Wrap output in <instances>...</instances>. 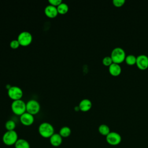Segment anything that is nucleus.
<instances>
[{"instance_id":"nucleus-1","label":"nucleus","mask_w":148,"mask_h":148,"mask_svg":"<svg viewBox=\"0 0 148 148\" xmlns=\"http://www.w3.org/2000/svg\"><path fill=\"white\" fill-rule=\"evenodd\" d=\"M38 132L42 137L50 138L54 134V128L51 124L48 122H43L39 125Z\"/></svg>"},{"instance_id":"nucleus-2","label":"nucleus","mask_w":148,"mask_h":148,"mask_svg":"<svg viewBox=\"0 0 148 148\" xmlns=\"http://www.w3.org/2000/svg\"><path fill=\"white\" fill-rule=\"evenodd\" d=\"M126 56L125 51L123 48L120 47H116L112 50L110 56L113 62L119 64L125 61Z\"/></svg>"},{"instance_id":"nucleus-3","label":"nucleus","mask_w":148,"mask_h":148,"mask_svg":"<svg viewBox=\"0 0 148 148\" xmlns=\"http://www.w3.org/2000/svg\"><path fill=\"white\" fill-rule=\"evenodd\" d=\"M2 142L6 146L14 145L18 139V134L15 130L6 131L2 136Z\"/></svg>"},{"instance_id":"nucleus-4","label":"nucleus","mask_w":148,"mask_h":148,"mask_svg":"<svg viewBox=\"0 0 148 148\" xmlns=\"http://www.w3.org/2000/svg\"><path fill=\"white\" fill-rule=\"evenodd\" d=\"M11 109L14 114L21 116L26 112V103L21 99L14 100L12 102Z\"/></svg>"},{"instance_id":"nucleus-5","label":"nucleus","mask_w":148,"mask_h":148,"mask_svg":"<svg viewBox=\"0 0 148 148\" xmlns=\"http://www.w3.org/2000/svg\"><path fill=\"white\" fill-rule=\"evenodd\" d=\"M121 136L120 134L114 131L110 132L106 136V142L111 146H117L121 142Z\"/></svg>"},{"instance_id":"nucleus-6","label":"nucleus","mask_w":148,"mask_h":148,"mask_svg":"<svg viewBox=\"0 0 148 148\" xmlns=\"http://www.w3.org/2000/svg\"><path fill=\"white\" fill-rule=\"evenodd\" d=\"M20 45L26 46L29 45L32 40V34L28 31H23L20 32L17 39Z\"/></svg>"},{"instance_id":"nucleus-7","label":"nucleus","mask_w":148,"mask_h":148,"mask_svg":"<svg viewBox=\"0 0 148 148\" xmlns=\"http://www.w3.org/2000/svg\"><path fill=\"white\" fill-rule=\"evenodd\" d=\"M40 108L39 102L35 99H30L26 103V112L33 115L37 114L39 112Z\"/></svg>"},{"instance_id":"nucleus-8","label":"nucleus","mask_w":148,"mask_h":148,"mask_svg":"<svg viewBox=\"0 0 148 148\" xmlns=\"http://www.w3.org/2000/svg\"><path fill=\"white\" fill-rule=\"evenodd\" d=\"M8 94L9 97L14 101L20 99L23 97V92L21 88L18 86H10V87L8 89Z\"/></svg>"},{"instance_id":"nucleus-9","label":"nucleus","mask_w":148,"mask_h":148,"mask_svg":"<svg viewBox=\"0 0 148 148\" xmlns=\"http://www.w3.org/2000/svg\"><path fill=\"white\" fill-rule=\"evenodd\" d=\"M136 65L141 70L146 69L148 68V56L145 54H140L136 57Z\"/></svg>"},{"instance_id":"nucleus-10","label":"nucleus","mask_w":148,"mask_h":148,"mask_svg":"<svg viewBox=\"0 0 148 148\" xmlns=\"http://www.w3.org/2000/svg\"><path fill=\"white\" fill-rule=\"evenodd\" d=\"M20 120L22 124L25 126H29L32 125L34 121V115L25 112L20 116Z\"/></svg>"},{"instance_id":"nucleus-11","label":"nucleus","mask_w":148,"mask_h":148,"mask_svg":"<svg viewBox=\"0 0 148 148\" xmlns=\"http://www.w3.org/2000/svg\"><path fill=\"white\" fill-rule=\"evenodd\" d=\"M45 13L47 17L50 18H54L57 16L58 13L56 6L49 4L45 7Z\"/></svg>"},{"instance_id":"nucleus-12","label":"nucleus","mask_w":148,"mask_h":148,"mask_svg":"<svg viewBox=\"0 0 148 148\" xmlns=\"http://www.w3.org/2000/svg\"><path fill=\"white\" fill-rule=\"evenodd\" d=\"M50 143L53 147H58L62 143V136L57 133H54L50 138Z\"/></svg>"},{"instance_id":"nucleus-13","label":"nucleus","mask_w":148,"mask_h":148,"mask_svg":"<svg viewBox=\"0 0 148 148\" xmlns=\"http://www.w3.org/2000/svg\"><path fill=\"white\" fill-rule=\"evenodd\" d=\"M109 72L113 76H117L121 74V67L120 64L113 62L109 66Z\"/></svg>"},{"instance_id":"nucleus-14","label":"nucleus","mask_w":148,"mask_h":148,"mask_svg":"<svg viewBox=\"0 0 148 148\" xmlns=\"http://www.w3.org/2000/svg\"><path fill=\"white\" fill-rule=\"evenodd\" d=\"M78 106L80 110L83 112H87L91 108L92 102L89 99L84 98L80 101Z\"/></svg>"},{"instance_id":"nucleus-15","label":"nucleus","mask_w":148,"mask_h":148,"mask_svg":"<svg viewBox=\"0 0 148 148\" xmlns=\"http://www.w3.org/2000/svg\"><path fill=\"white\" fill-rule=\"evenodd\" d=\"M14 148H30L29 143L24 139H18L14 145Z\"/></svg>"},{"instance_id":"nucleus-16","label":"nucleus","mask_w":148,"mask_h":148,"mask_svg":"<svg viewBox=\"0 0 148 148\" xmlns=\"http://www.w3.org/2000/svg\"><path fill=\"white\" fill-rule=\"evenodd\" d=\"M98 131L100 134L105 136L110 132L109 127L105 124H102L98 127Z\"/></svg>"},{"instance_id":"nucleus-17","label":"nucleus","mask_w":148,"mask_h":148,"mask_svg":"<svg viewBox=\"0 0 148 148\" xmlns=\"http://www.w3.org/2000/svg\"><path fill=\"white\" fill-rule=\"evenodd\" d=\"M59 134L62 136V138H67L71 134V130L68 126H64L60 128Z\"/></svg>"},{"instance_id":"nucleus-18","label":"nucleus","mask_w":148,"mask_h":148,"mask_svg":"<svg viewBox=\"0 0 148 148\" xmlns=\"http://www.w3.org/2000/svg\"><path fill=\"white\" fill-rule=\"evenodd\" d=\"M57 9L58 13L64 14H65L68 11L69 7L66 3L61 2L58 6H57Z\"/></svg>"},{"instance_id":"nucleus-19","label":"nucleus","mask_w":148,"mask_h":148,"mask_svg":"<svg viewBox=\"0 0 148 148\" xmlns=\"http://www.w3.org/2000/svg\"><path fill=\"white\" fill-rule=\"evenodd\" d=\"M136 57L133 54H128L127 55L125 58V62L129 65H133L136 64Z\"/></svg>"},{"instance_id":"nucleus-20","label":"nucleus","mask_w":148,"mask_h":148,"mask_svg":"<svg viewBox=\"0 0 148 148\" xmlns=\"http://www.w3.org/2000/svg\"><path fill=\"white\" fill-rule=\"evenodd\" d=\"M16 126V123L12 120H8L5 124V128L6 129V131L14 130Z\"/></svg>"},{"instance_id":"nucleus-21","label":"nucleus","mask_w":148,"mask_h":148,"mask_svg":"<svg viewBox=\"0 0 148 148\" xmlns=\"http://www.w3.org/2000/svg\"><path fill=\"white\" fill-rule=\"evenodd\" d=\"M102 64L105 65V66H109L112 63H113V61L110 57V56H105L103 58L102 60Z\"/></svg>"},{"instance_id":"nucleus-22","label":"nucleus","mask_w":148,"mask_h":148,"mask_svg":"<svg viewBox=\"0 0 148 148\" xmlns=\"http://www.w3.org/2000/svg\"><path fill=\"white\" fill-rule=\"evenodd\" d=\"M20 45L17 39H13L10 42V46L12 49H17L19 47Z\"/></svg>"},{"instance_id":"nucleus-23","label":"nucleus","mask_w":148,"mask_h":148,"mask_svg":"<svg viewBox=\"0 0 148 148\" xmlns=\"http://www.w3.org/2000/svg\"><path fill=\"white\" fill-rule=\"evenodd\" d=\"M112 2L114 6L121 7L125 3V0H113Z\"/></svg>"},{"instance_id":"nucleus-24","label":"nucleus","mask_w":148,"mask_h":148,"mask_svg":"<svg viewBox=\"0 0 148 148\" xmlns=\"http://www.w3.org/2000/svg\"><path fill=\"white\" fill-rule=\"evenodd\" d=\"M48 2H49V3L51 5H53L54 6H58L62 2L61 0H49Z\"/></svg>"}]
</instances>
